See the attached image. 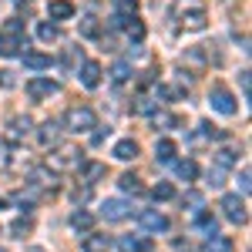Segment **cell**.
<instances>
[{"mask_svg":"<svg viewBox=\"0 0 252 252\" xmlns=\"http://www.w3.org/2000/svg\"><path fill=\"white\" fill-rule=\"evenodd\" d=\"M0 252H3V249H0Z\"/></svg>","mask_w":252,"mask_h":252,"instance_id":"obj_44","label":"cell"},{"mask_svg":"<svg viewBox=\"0 0 252 252\" xmlns=\"http://www.w3.org/2000/svg\"><path fill=\"white\" fill-rule=\"evenodd\" d=\"M128 37L135 40V44H141V40H145V24H141V20H128Z\"/></svg>","mask_w":252,"mask_h":252,"instance_id":"obj_29","label":"cell"},{"mask_svg":"<svg viewBox=\"0 0 252 252\" xmlns=\"http://www.w3.org/2000/svg\"><path fill=\"white\" fill-rule=\"evenodd\" d=\"M20 58H24V67H31V71H44V67H51V54H40V51H24Z\"/></svg>","mask_w":252,"mask_h":252,"instance_id":"obj_14","label":"cell"},{"mask_svg":"<svg viewBox=\"0 0 252 252\" xmlns=\"http://www.w3.org/2000/svg\"><path fill=\"white\" fill-rule=\"evenodd\" d=\"M219 209H222V212H225V219H229V222H235V225H246V219H249L246 202H242L239 195H225V198L219 202Z\"/></svg>","mask_w":252,"mask_h":252,"instance_id":"obj_5","label":"cell"},{"mask_svg":"<svg viewBox=\"0 0 252 252\" xmlns=\"http://www.w3.org/2000/svg\"><path fill=\"white\" fill-rule=\"evenodd\" d=\"M64 121H67V131H74V135H88L91 128H97V115L91 108H71Z\"/></svg>","mask_w":252,"mask_h":252,"instance_id":"obj_3","label":"cell"},{"mask_svg":"<svg viewBox=\"0 0 252 252\" xmlns=\"http://www.w3.org/2000/svg\"><path fill=\"white\" fill-rule=\"evenodd\" d=\"M71 229H74V232H91V229H94V215L78 209V212L71 215Z\"/></svg>","mask_w":252,"mask_h":252,"instance_id":"obj_17","label":"cell"},{"mask_svg":"<svg viewBox=\"0 0 252 252\" xmlns=\"http://www.w3.org/2000/svg\"><path fill=\"white\" fill-rule=\"evenodd\" d=\"M27 51V37L24 34H7V37H0V54L3 58H17Z\"/></svg>","mask_w":252,"mask_h":252,"instance_id":"obj_8","label":"cell"},{"mask_svg":"<svg viewBox=\"0 0 252 252\" xmlns=\"http://www.w3.org/2000/svg\"><path fill=\"white\" fill-rule=\"evenodd\" d=\"M118 3H121V10H131V14L138 10V0H118Z\"/></svg>","mask_w":252,"mask_h":252,"instance_id":"obj_40","label":"cell"},{"mask_svg":"<svg viewBox=\"0 0 252 252\" xmlns=\"http://www.w3.org/2000/svg\"><path fill=\"white\" fill-rule=\"evenodd\" d=\"M118 249H121V252H148V249H152V239H135V235H121V239H118Z\"/></svg>","mask_w":252,"mask_h":252,"instance_id":"obj_13","label":"cell"},{"mask_svg":"<svg viewBox=\"0 0 252 252\" xmlns=\"http://www.w3.org/2000/svg\"><path fill=\"white\" fill-rule=\"evenodd\" d=\"M232 165H235V152H232V148L215 152V168H222V172H225V168H232Z\"/></svg>","mask_w":252,"mask_h":252,"instance_id":"obj_25","label":"cell"},{"mask_svg":"<svg viewBox=\"0 0 252 252\" xmlns=\"http://www.w3.org/2000/svg\"><path fill=\"white\" fill-rule=\"evenodd\" d=\"M152 125H155V128H175L178 121H175L168 111H155V115H152Z\"/></svg>","mask_w":252,"mask_h":252,"instance_id":"obj_30","label":"cell"},{"mask_svg":"<svg viewBox=\"0 0 252 252\" xmlns=\"http://www.w3.org/2000/svg\"><path fill=\"white\" fill-rule=\"evenodd\" d=\"M172 14L185 31H205L209 27V14H205V3L202 0H175Z\"/></svg>","mask_w":252,"mask_h":252,"instance_id":"obj_1","label":"cell"},{"mask_svg":"<svg viewBox=\"0 0 252 252\" xmlns=\"http://www.w3.org/2000/svg\"><path fill=\"white\" fill-rule=\"evenodd\" d=\"M118 185H121L125 192H131V195L141 192V178H138V175H131V172H125V175H121V178H118Z\"/></svg>","mask_w":252,"mask_h":252,"instance_id":"obj_23","label":"cell"},{"mask_svg":"<svg viewBox=\"0 0 252 252\" xmlns=\"http://www.w3.org/2000/svg\"><path fill=\"white\" fill-rule=\"evenodd\" d=\"M81 152L74 145H61L58 152L47 155V172H71V168H81Z\"/></svg>","mask_w":252,"mask_h":252,"instance_id":"obj_2","label":"cell"},{"mask_svg":"<svg viewBox=\"0 0 252 252\" xmlns=\"http://www.w3.org/2000/svg\"><path fill=\"white\" fill-rule=\"evenodd\" d=\"M222 182H225V172H222V168H215V172H209V185H212V189H219Z\"/></svg>","mask_w":252,"mask_h":252,"instance_id":"obj_35","label":"cell"},{"mask_svg":"<svg viewBox=\"0 0 252 252\" xmlns=\"http://www.w3.org/2000/svg\"><path fill=\"white\" fill-rule=\"evenodd\" d=\"M195 225H198L202 232L209 235V239H212V235H219V232H215V219H212V212H205V209H195Z\"/></svg>","mask_w":252,"mask_h":252,"instance_id":"obj_19","label":"cell"},{"mask_svg":"<svg viewBox=\"0 0 252 252\" xmlns=\"http://www.w3.org/2000/svg\"><path fill=\"white\" fill-rule=\"evenodd\" d=\"M111 249V242H108V235H84V242H81V252H108Z\"/></svg>","mask_w":252,"mask_h":252,"instance_id":"obj_15","label":"cell"},{"mask_svg":"<svg viewBox=\"0 0 252 252\" xmlns=\"http://www.w3.org/2000/svg\"><path fill=\"white\" fill-rule=\"evenodd\" d=\"M0 84L10 88V84H14V71H0Z\"/></svg>","mask_w":252,"mask_h":252,"instance_id":"obj_39","label":"cell"},{"mask_svg":"<svg viewBox=\"0 0 252 252\" xmlns=\"http://www.w3.org/2000/svg\"><path fill=\"white\" fill-rule=\"evenodd\" d=\"M175 175H178L182 182H192L195 175H198V165H195V161H178V165H175Z\"/></svg>","mask_w":252,"mask_h":252,"instance_id":"obj_24","label":"cell"},{"mask_svg":"<svg viewBox=\"0 0 252 252\" xmlns=\"http://www.w3.org/2000/svg\"><path fill=\"white\" fill-rule=\"evenodd\" d=\"M209 104H212V111H219V115H235V111H239L232 91H229L225 84H219V81L212 84V91H209Z\"/></svg>","mask_w":252,"mask_h":252,"instance_id":"obj_4","label":"cell"},{"mask_svg":"<svg viewBox=\"0 0 252 252\" xmlns=\"http://www.w3.org/2000/svg\"><path fill=\"white\" fill-rule=\"evenodd\" d=\"M0 209H3V198H0Z\"/></svg>","mask_w":252,"mask_h":252,"instance_id":"obj_43","label":"cell"},{"mask_svg":"<svg viewBox=\"0 0 252 252\" xmlns=\"http://www.w3.org/2000/svg\"><path fill=\"white\" fill-rule=\"evenodd\" d=\"M27 94L34 97V101H44V97H54L61 94V84L51 78H31L27 81Z\"/></svg>","mask_w":252,"mask_h":252,"instance_id":"obj_6","label":"cell"},{"mask_svg":"<svg viewBox=\"0 0 252 252\" xmlns=\"http://www.w3.org/2000/svg\"><path fill=\"white\" fill-rule=\"evenodd\" d=\"M242 94L249 97V71H242Z\"/></svg>","mask_w":252,"mask_h":252,"instance_id":"obj_42","label":"cell"},{"mask_svg":"<svg viewBox=\"0 0 252 252\" xmlns=\"http://www.w3.org/2000/svg\"><path fill=\"white\" fill-rule=\"evenodd\" d=\"M239 189H242V192H249V168H242V172H239Z\"/></svg>","mask_w":252,"mask_h":252,"instance_id":"obj_38","label":"cell"},{"mask_svg":"<svg viewBox=\"0 0 252 252\" xmlns=\"http://www.w3.org/2000/svg\"><path fill=\"white\" fill-rule=\"evenodd\" d=\"M3 31H7V34H24V24H20L17 17H10V20H7V27H3Z\"/></svg>","mask_w":252,"mask_h":252,"instance_id":"obj_36","label":"cell"},{"mask_svg":"<svg viewBox=\"0 0 252 252\" xmlns=\"http://www.w3.org/2000/svg\"><path fill=\"white\" fill-rule=\"evenodd\" d=\"M155 158L158 161H172L175 158V141L172 138H161V141L155 145Z\"/></svg>","mask_w":252,"mask_h":252,"instance_id":"obj_21","label":"cell"},{"mask_svg":"<svg viewBox=\"0 0 252 252\" xmlns=\"http://www.w3.org/2000/svg\"><path fill=\"white\" fill-rule=\"evenodd\" d=\"M81 178H84L88 185H94L97 178H104V165H101V161H88V165H84V175H81Z\"/></svg>","mask_w":252,"mask_h":252,"instance_id":"obj_22","label":"cell"},{"mask_svg":"<svg viewBox=\"0 0 252 252\" xmlns=\"http://www.w3.org/2000/svg\"><path fill=\"white\" fill-rule=\"evenodd\" d=\"M81 84L84 88H97L101 84V64L97 61H84L81 64Z\"/></svg>","mask_w":252,"mask_h":252,"instance_id":"obj_11","label":"cell"},{"mask_svg":"<svg viewBox=\"0 0 252 252\" xmlns=\"http://www.w3.org/2000/svg\"><path fill=\"white\" fill-rule=\"evenodd\" d=\"M175 249H178V252H192L195 246H192V242H189V239H185V242H182V239H178V242H175Z\"/></svg>","mask_w":252,"mask_h":252,"instance_id":"obj_41","label":"cell"},{"mask_svg":"<svg viewBox=\"0 0 252 252\" xmlns=\"http://www.w3.org/2000/svg\"><path fill=\"white\" fill-rule=\"evenodd\" d=\"M111 27H115V31L128 27V17H125V14H111Z\"/></svg>","mask_w":252,"mask_h":252,"instance_id":"obj_37","label":"cell"},{"mask_svg":"<svg viewBox=\"0 0 252 252\" xmlns=\"http://www.w3.org/2000/svg\"><path fill=\"white\" fill-rule=\"evenodd\" d=\"M209 252H232V239H225V235H212V239H209Z\"/></svg>","mask_w":252,"mask_h":252,"instance_id":"obj_27","label":"cell"},{"mask_svg":"<svg viewBox=\"0 0 252 252\" xmlns=\"http://www.w3.org/2000/svg\"><path fill=\"white\" fill-rule=\"evenodd\" d=\"M138 222H141V229H148V232H168V219L161 212H141Z\"/></svg>","mask_w":252,"mask_h":252,"instance_id":"obj_9","label":"cell"},{"mask_svg":"<svg viewBox=\"0 0 252 252\" xmlns=\"http://www.w3.org/2000/svg\"><path fill=\"white\" fill-rule=\"evenodd\" d=\"M47 17L51 20H71L74 17V3L71 0H51L47 3Z\"/></svg>","mask_w":252,"mask_h":252,"instance_id":"obj_10","label":"cell"},{"mask_svg":"<svg viewBox=\"0 0 252 252\" xmlns=\"http://www.w3.org/2000/svg\"><path fill=\"white\" fill-rule=\"evenodd\" d=\"M182 202H185V205H192V209H202V195H198V192H185Z\"/></svg>","mask_w":252,"mask_h":252,"instance_id":"obj_34","label":"cell"},{"mask_svg":"<svg viewBox=\"0 0 252 252\" xmlns=\"http://www.w3.org/2000/svg\"><path fill=\"white\" fill-rule=\"evenodd\" d=\"M27 131H31V118H27V115L14 118V121H10V128H7V141H20Z\"/></svg>","mask_w":252,"mask_h":252,"instance_id":"obj_18","label":"cell"},{"mask_svg":"<svg viewBox=\"0 0 252 252\" xmlns=\"http://www.w3.org/2000/svg\"><path fill=\"white\" fill-rule=\"evenodd\" d=\"M131 74H135V71H131V64H128V61H118L115 67H111V78H115V81H128Z\"/></svg>","mask_w":252,"mask_h":252,"instance_id":"obj_28","label":"cell"},{"mask_svg":"<svg viewBox=\"0 0 252 252\" xmlns=\"http://www.w3.org/2000/svg\"><path fill=\"white\" fill-rule=\"evenodd\" d=\"M78 31H81V37H101V24H97V17H81L78 24Z\"/></svg>","mask_w":252,"mask_h":252,"instance_id":"obj_20","label":"cell"},{"mask_svg":"<svg viewBox=\"0 0 252 252\" xmlns=\"http://www.w3.org/2000/svg\"><path fill=\"white\" fill-rule=\"evenodd\" d=\"M10 161H14L10 145H0V172H10Z\"/></svg>","mask_w":252,"mask_h":252,"instance_id":"obj_33","label":"cell"},{"mask_svg":"<svg viewBox=\"0 0 252 252\" xmlns=\"http://www.w3.org/2000/svg\"><path fill=\"white\" fill-rule=\"evenodd\" d=\"M31 229H34V222H31V219H17V222L10 225V232L17 235V239H24V235H31Z\"/></svg>","mask_w":252,"mask_h":252,"instance_id":"obj_31","label":"cell"},{"mask_svg":"<svg viewBox=\"0 0 252 252\" xmlns=\"http://www.w3.org/2000/svg\"><path fill=\"white\" fill-rule=\"evenodd\" d=\"M58 135H61V125H58V121H44V125H40V131H37V141L47 148V145H54V141H58Z\"/></svg>","mask_w":252,"mask_h":252,"instance_id":"obj_16","label":"cell"},{"mask_svg":"<svg viewBox=\"0 0 252 252\" xmlns=\"http://www.w3.org/2000/svg\"><path fill=\"white\" fill-rule=\"evenodd\" d=\"M152 195H155L158 202H168V198H172V195H175L172 182H158V185H155V192H152Z\"/></svg>","mask_w":252,"mask_h":252,"instance_id":"obj_32","label":"cell"},{"mask_svg":"<svg viewBox=\"0 0 252 252\" xmlns=\"http://www.w3.org/2000/svg\"><path fill=\"white\" fill-rule=\"evenodd\" d=\"M37 37L44 40V44H51V40H58V37H61L58 24H40V27H37Z\"/></svg>","mask_w":252,"mask_h":252,"instance_id":"obj_26","label":"cell"},{"mask_svg":"<svg viewBox=\"0 0 252 252\" xmlns=\"http://www.w3.org/2000/svg\"><path fill=\"white\" fill-rule=\"evenodd\" d=\"M101 215H104L108 222H121V219H128V215H131V205H128V202H121V198H104Z\"/></svg>","mask_w":252,"mask_h":252,"instance_id":"obj_7","label":"cell"},{"mask_svg":"<svg viewBox=\"0 0 252 252\" xmlns=\"http://www.w3.org/2000/svg\"><path fill=\"white\" fill-rule=\"evenodd\" d=\"M138 152H141V148H138V141H131V138H121V141L115 145V152H111V155H115L118 161H135Z\"/></svg>","mask_w":252,"mask_h":252,"instance_id":"obj_12","label":"cell"}]
</instances>
